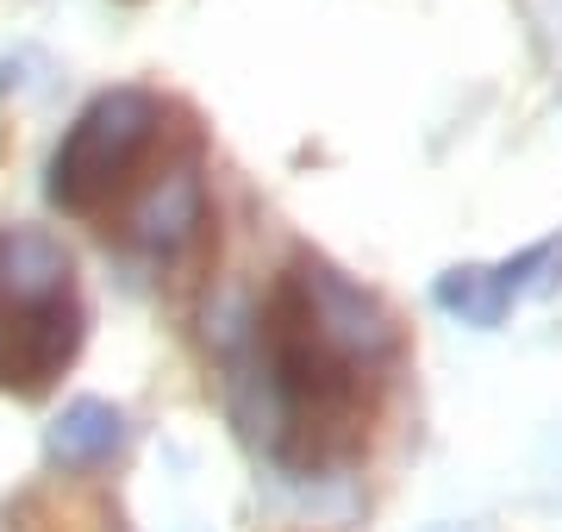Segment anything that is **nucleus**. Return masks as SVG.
Here are the masks:
<instances>
[{
	"label": "nucleus",
	"mask_w": 562,
	"mask_h": 532,
	"mask_svg": "<svg viewBox=\"0 0 562 532\" xmlns=\"http://www.w3.org/2000/svg\"><path fill=\"white\" fill-rule=\"evenodd\" d=\"M394 351L382 308L325 264L288 269L257 320V364L269 395V445L294 470H319L357 439L362 376Z\"/></svg>",
	"instance_id": "obj_1"
},
{
	"label": "nucleus",
	"mask_w": 562,
	"mask_h": 532,
	"mask_svg": "<svg viewBox=\"0 0 562 532\" xmlns=\"http://www.w3.org/2000/svg\"><path fill=\"white\" fill-rule=\"evenodd\" d=\"M81 345L76 269L44 232H0V389L38 395Z\"/></svg>",
	"instance_id": "obj_2"
},
{
	"label": "nucleus",
	"mask_w": 562,
	"mask_h": 532,
	"mask_svg": "<svg viewBox=\"0 0 562 532\" xmlns=\"http://www.w3.org/2000/svg\"><path fill=\"white\" fill-rule=\"evenodd\" d=\"M162 132V101L150 88H113L88 107L69 138L50 157V201L63 213H101L106 195H120L132 182V169L144 164V151Z\"/></svg>",
	"instance_id": "obj_3"
},
{
	"label": "nucleus",
	"mask_w": 562,
	"mask_h": 532,
	"mask_svg": "<svg viewBox=\"0 0 562 532\" xmlns=\"http://www.w3.org/2000/svg\"><path fill=\"white\" fill-rule=\"evenodd\" d=\"M201 220H206L201 176H194V164H181L144 195V207L132 213V225H125V245L144 251V257H157V264H169V257L201 232Z\"/></svg>",
	"instance_id": "obj_4"
},
{
	"label": "nucleus",
	"mask_w": 562,
	"mask_h": 532,
	"mask_svg": "<svg viewBox=\"0 0 562 532\" xmlns=\"http://www.w3.org/2000/svg\"><path fill=\"white\" fill-rule=\"evenodd\" d=\"M543 257H550V245H531L519 264H501V269H450L438 282V308L462 313L469 326H494L513 308V295L525 288V276L543 269Z\"/></svg>",
	"instance_id": "obj_5"
},
{
	"label": "nucleus",
	"mask_w": 562,
	"mask_h": 532,
	"mask_svg": "<svg viewBox=\"0 0 562 532\" xmlns=\"http://www.w3.org/2000/svg\"><path fill=\"white\" fill-rule=\"evenodd\" d=\"M120 439H125L120 408H106V401H76V408L50 426V457H57V464H69V470H81V464H101V457H113V451H120Z\"/></svg>",
	"instance_id": "obj_6"
}]
</instances>
